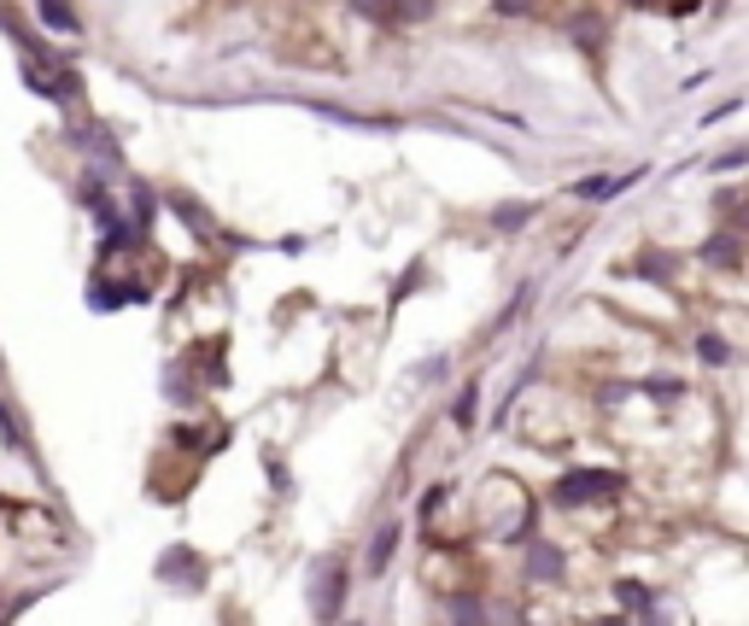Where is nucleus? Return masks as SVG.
<instances>
[{"mask_svg":"<svg viewBox=\"0 0 749 626\" xmlns=\"http://www.w3.org/2000/svg\"><path fill=\"white\" fill-rule=\"evenodd\" d=\"M36 19L47 30H59V36H82V19L71 12V0H36Z\"/></svg>","mask_w":749,"mask_h":626,"instance_id":"39448f33","label":"nucleus"},{"mask_svg":"<svg viewBox=\"0 0 749 626\" xmlns=\"http://www.w3.org/2000/svg\"><path fill=\"white\" fill-rule=\"evenodd\" d=\"M446 369H451V358H428V363H416V369H411V381H439Z\"/></svg>","mask_w":749,"mask_h":626,"instance_id":"ddd939ff","label":"nucleus"},{"mask_svg":"<svg viewBox=\"0 0 749 626\" xmlns=\"http://www.w3.org/2000/svg\"><path fill=\"white\" fill-rule=\"evenodd\" d=\"M633 182H638V171H626V176H586L574 194H580V199H591V206H603V199L626 194V188H633Z\"/></svg>","mask_w":749,"mask_h":626,"instance_id":"20e7f679","label":"nucleus"},{"mask_svg":"<svg viewBox=\"0 0 749 626\" xmlns=\"http://www.w3.org/2000/svg\"><path fill=\"white\" fill-rule=\"evenodd\" d=\"M399 538H404V528H399V521H381V528H374V538L364 545V573H369V580H381V573L393 568V556H399Z\"/></svg>","mask_w":749,"mask_h":626,"instance_id":"7ed1b4c3","label":"nucleus"},{"mask_svg":"<svg viewBox=\"0 0 749 626\" xmlns=\"http://www.w3.org/2000/svg\"><path fill=\"white\" fill-rule=\"evenodd\" d=\"M527 573H533V580H562V550L556 545H533V550H527Z\"/></svg>","mask_w":749,"mask_h":626,"instance_id":"0eeeda50","label":"nucleus"},{"mask_svg":"<svg viewBox=\"0 0 749 626\" xmlns=\"http://www.w3.org/2000/svg\"><path fill=\"white\" fill-rule=\"evenodd\" d=\"M346 563H316V586H311V608L322 626L339 621V608H346Z\"/></svg>","mask_w":749,"mask_h":626,"instance_id":"f03ea898","label":"nucleus"},{"mask_svg":"<svg viewBox=\"0 0 749 626\" xmlns=\"http://www.w3.org/2000/svg\"><path fill=\"white\" fill-rule=\"evenodd\" d=\"M77 141H82V147H89V152H94V159H100V164H117V147H112V135H106V129H100V124H94V129H77Z\"/></svg>","mask_w":749,"mask_h":626,"instance_id":"1a4fd4ad","label":"nucleus"},{"mask_svg":"<svg viewBox=\"0 0 749 626\" xmlns=\"http://www.w3.org/2000/svg\"><path fill=\"white\" fill-rule=\"evenodd\" d=\"M334 626H357V621H334Z\"/></svg>","mask_w":749,"mask_h":626,"instance_id":"4468645a","label":"nucleus"},{"mask_svg":"<svg viewBox=\"0 0 749 626\" xmlns=\"http://www.w3.org/2000/svg\"><path fill=\"white\" fill-rule=\"evenodd\" d=\"M615 492H621L615 468H568V475H556L551 503L556 510H586V503H609Z\"/></svg>","mask_w":749,"mask_h":626,"instance_id":"f257e3e1","label":"nucleus"},{"mask_svg":"<svg viewBox=\"0 0 749 626\" xmlns=\"http://www.w3.org/2000/svg\"><path fill=\"white\" fill-rule=\"evenodd\" d=\"M696 358L714 363V369H726V363H731V346L721 340V334H703V340H696Z\"/></svg>","mask_w":749,"mask_h":626,"instance_id":"9d476101","label":"nucleus"},{"mask_svg":"<svg viewBox=\"0 0 749 626\" xmlns=\"http://www.w3.org/2000/svg\"><path fill=\"white\" fill-rule=\"evenodd\" d=\"M708 258L721 264V269H738V234H714V241H708Z\"/></svg>","mask_w":749,"mask_h":626,"instance_id":"9b49d317","label":"nucleus"},{"mask_svg":"<svg viewBox=\"0 0 749 626\" xmlns=\"http://www.w3.org/2000/svg\"><path fill=\"white\" fill-rule=\"evenodd\" d=\"M451 428L457 433H474V428H481V386H463V393H457V404H451Z\"/></svg>","mask_w":749,"mask_h":626,"instance_id":"423d86ee","label":"nucleus"},{"mask_svg":"<svg viewBox=\"0 0 749 626\" xmlns=\"http://www.w3.org/2000/svg\"><path fill=\"white\" fill-rule=\"evenodd\" d=\"M527 217H533V206H504V211H492V223H498V229H521Z\"/></svg>","mask_w":749,"mask_h":626,"instance_id":"f8f14e48","label":"nucleus"},{"mask_svg":"<svg viewBox=\"0 0 749 626\" xmlns=\"http://www.w3.org/2000/svg\"><path fill=\"white\" fill-rule=\"evenodd\" d=\"M0 445L19 451V456H36V451H30V439H24V428H19V416H12V404H0Z\"/></svg>","mask_w":749,"mask_h":626,"instance_id":"6e6552de","label":"nucleus"}]
</instances>
